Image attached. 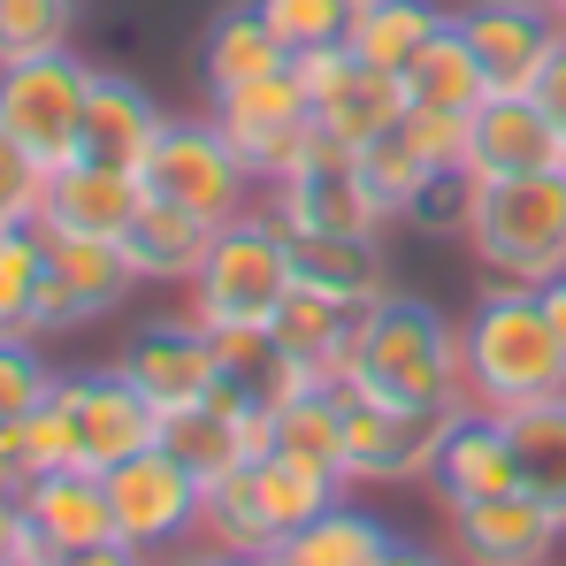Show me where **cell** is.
<instances>
[{"mask_svg":"<svg viewBox=\"0 0 566 566\" xmlns=\"http://www.w3.org/2000/svg\"><path fill=\"white\" fill-rule=\"evenodd\" d=\"M39 283H46V230H0V337H31L39 314Z\"/></svg>","mask_w":566,"mask_h":566,"instance_id":"obj_34","label":"cell"},{"mask_svg":"<svg viewBox=\"0 0 566 566\" xmlns=\"http://www.w3.org/2000/svg\"><path fill=\"white\" fill-rule=\"evenodd\" d=\"M207 245H214V222H199L191 207H169V199H154V191H146V207H138L130 230H123V253H130L138 283H169V291H185V283L199 276Z\"/></svg>","mask_w":566,"mask_h":566,"instance_id":"obj_23","label":"cell"},{"mask_svg":"<svg viewBox=\"0 0 566 566\" xmlns=\"http://www.w3.org/2000/svg\"><path fill=\"white\" fill-rule=\"evenodd\" d=\"M85 99H93V62H77L70 46L62 54H39V62H8L0 70V130L31 161L62 169V161H77Z\"/></svg>","mask_w":566,"mask_h":566,"instance_id":"obj_6","label":"cell"},{"mask_svg":"<svg viewBox=\"0 0 566 566\" xmlns=\"http://www.w3.org/2000/svg\"><path fill=\"white\" fill-rule=\"evenodd\" d=\"M291 269H298V283H314L345 306H382L390 298L382 238H291Z\"/></svg>","mask_w":566,"mask_h":566,"instance_id":"obj_25","label":"cell"},{"mask_svg":"<svg viewBox=\"0 0 566 566\" xmlns=\"http://www.w3.org/2000/svg\"><path fill=\"white\" fill-rule=\"evenodd\" d=\"M154 566H238V559H222L214 544H199V536H191V544H177V552H161Z\"/></svg>","mask_w":566,"mask_h":566,"instance_id":"obj_45","label":"cell"},{"mask_svg":"<svg viewBox=\"0 0 566 566\" xmlns=\"http://www.w3.org/2000/svg\"><path fill=\"white\" fill-rule=\"evenodd\" d=\"M398 130L413 138V154H421L429 169H468V138H474L468 107H406Z\"/></svg>","mask_w":566,"mask_h":566,"instance_id":"obj_40","label":"cell"},{"mask_svg":"<svg viewBox=\"0 0 566 566\" xmlns=\"http://www.w3.org/2000/svg\"><path fill=\"white\" fill-rule=\"evenodd\" d=\"M552 15H559V23H566V0H559V8H552Z\"/></svg>","mask_w":566,"mask_h":566,"instance_id":"obj_50","label":"cell"},{"mask_svg":"<svg viewBox=\"0 0 566 566\" xmlns=\"http://www.w3.org/2000/svg\"><path fill=\"white\" fill-rule=\"evenodd\" d=\"M23 536H31V521H23V497H15V490H0V566L23 559Z\"/></svg>","mask_w":566,"mask_h":566,"instance_id":"obj_43","label":"cell"},{"mask_svg":"<svg viewBox=\"0 0 566 566\" xmlns=\"http://www.w3.org/2000/svg\"><path fill=\"white\" fill-rule=\"evenodd\" d=\"M245 490H253V505H261V521L276 528L283 544L314 521V513H329L353 482L345 474H322V468H306V460H291V452H269V460H253L245 468Z\"/></svg>","mask_w":566,"mask_h":566,"instance_id":"obj_26","label":"cell"},{"mask_svg":"<svg viewBox=\"0 0 566 566\" xmlns=\"http://www.w3.org/2000/svg\"><path fill=\"white\" fill-rule=\"evenodd\" d=\"M46 161H31L8 130H0V230H31L39 207H46Z\"/></svg>","mask_w":566,"mask_h":566,"instance_id":"obj_41","label":"cell"},{"mask_svg":"<svg viewBox=\"0 0 566 566\" xmlns=\"http://www.w3.org/2000/svg\"><path fill=\"white\" fill-rule=\"evenodd\" d=\"M138 185L154 191V199H169V207H191V214L214 222V230L238 222V214L261 199V177L230 154V138H222L214 115H169V130H161V146L146 154Z\"/></svg>","mask_w":566,"mask_h":566,"instance_id":"obj_5","label":"cell"},{"mask_svg":"<svg viewBox=\"0 0 566 566\" xmlns=\"http://www.w3.org/2000/svg\"><path fill=\"white\" fill-rule=\"evenodd\" d=\"M468 169L482 177V185L544 177V169H566V138H559V123L536 107V93H490L482 107H474Z\"/></svg>","mask_w":566,"mask_h":566,"instance_id":"obj_16","label":"cell"},{"mask_svg":"<svg viewBox=\"0 0 566 566\" xmlns=\"http://www.w3.org/2000/svg\"><path fill=\"white\" fill-rule=\"evenodd\" d=\"M138 207H146V185H138L130 169L62 161V169L46 177V207H39V230H54V238H123Z\"/></svg>","mask_w":566,"mask_h":566,"instance_id":"obj_19","label":"cell"},{"mask_svg":"<svg viewBox=\"0 0 566 566\" xmlns=\"http://www.w3.org/2000/svg\"><path fill=\"white\" fill-rule=\"evenodd\" d=\"M291 291H298L291 230H283V214L269 199H253L238 222L214 230L199 276L185 283V314H199L207 329H238V322H269Z\"/></svg>","mask_w":566,"mask_h":566,"instance_id":"obj_3","label":"cell"},{"mask_svg":"<svg viewBox=\"0 0 566 566\" xmlns=\"http://www.w3.org/2000/svg\"><path fill=\"white\" fill-rule=\"evenodd\" d=\"M536 107L559 123V138H566V39H559V54H552V70L536 77Z\"/></svg>","mask_w":566,"mask_h":566,"instance_id":"obj_44","label":"cell"},{"mask_svg":"<svg viewBox=\"0 0 566 566\" xmlns=\"http://www.w3.org/2000/svg\"><path fill=\"white\" fill-rule=\"evenodd\" d=\"M77 15H85L77 0H0V70L62 54L77 39Z\"/></svg>","mask_w":566,"mask_h":566,"instance_id":"obj_35","label":"cell"},{"mask_svg":"<svg viewBox=\"0 0 566 566\" xmlns=\"http://www.w3.org/2000/svg\"><path fill=\"white\" fill-rule=\"evenodd\" d=\"M505 437H513V460H521V490L544 497L566 521V390L559 398H536V406H513Z\"/></svg>","mask_w":566,"mask_h":566,"instance_id":"obj_28","label":"cell"},{"mask_svg":"<svg viewBox=\"0 0 566 566\" xmlns=\"http://www.w3.org/2000/svg\"><path fill=\"white\" fill-rule=\"evenodd\" d=\"M437 497L460 505V497H497V490H521V460H513V437H505V413H482L468 406L437 452Z\"/></svg>","mask_w":566,"mask_h":566,"instance_id":"obj_21","label":"cell"},{"mask_svg":"<svg viewBox=\"0 0 566 566\" xmlns=\"http://www.w3.org/2000/svg\"><path fill=\"white\" fill-rule=\"evenodd\" d=\"M23 521L46 552H93V544H123L115 536V505H107V474L93 468H54L23 490Z\"/></svg>","mask_w":566,"mask_h":566,"instance_id":"obj_20","label":"cell"},{"mask_svg":"<svg viewBox=\"0 0 566 566\" xmlns=\"http://www.w3.org/2000/svg\"><path fill=\"white\" fill-rule=\"evenodd\" d=\"M382 566H452V559H444V544H406V536H398Z\"/></svg>","mask_w":566,"mask_h":566,"instance_id":"obj_46","label":"cell"},{"mask_svg":"<svg viewBox=\"0 0 566 566\" xmlns=\"http://www.w3.org/2000/svg\"><path fill=\"white\" fill-rule=\"evenodd\" d=\"M390 528H382L376 513H360L353 497H337L329 513H314L291 544H283V559L291 566H382L390 559Z\"/></svg>","mask_w":566,"mask_h":566,"instance_id":"obj_30","label":"cell"},{"mask_svg":"<svg viewBox=\"0 0 566 566\" xmlns=\"http://www.w3.org/2000/svg\"><path fill=\"white\" fill-rule=\"evenodd\" d=\"M437 31H444V8H437V0H360V15H353V54L376 62V70H406Z\"/></svg>","mask_w":566,"mask_h":566,"instance_id":"obj_32","label":"cell"},{"mask_svg":"<svg viewBox=\"0 0 566 566\" xmlns=\"http://www.w3.org/2000/svg\"><path fill=\"white\" fill-rule=\"evenodd\" d=\"M107 505H115V536L130 552H146V559H161V552H177V544L199 536L207 490H199V474L169 444H146L123 468H107Z\"/></svg>","mask_w":566,"mask_h":566,"instance_id":"obj_9","label":"cell"},{"mask_svg":"<svg viewBox=\"0 0 566 566\" xmlns=\"http://www.w3.org/2000/svg\"><path fill=\"white\" fill-rule=\"evenodd\" d=\"M468 406H390V398H353L345 406V482L376 490H413L437 474V452Z\"/></svg>","mask_w":566,"mask_h":566,"instance_id":"obj_7","label":"cell"},{"mask_svg":"<svg viewBox=\"0 0 566 566\" xmlns=\"http://www.w3.org/2000/svg\"><path fill=\"white\" fill-rule=\"evenodd\" d=\"M214 360H222V376L238 382L245 398H261V406H291L298 390H306V368L291 360L276 345V329L269 322H238V329H214Z\"/></svg>","mask_w":566,"mask_h":566,"instance_id":"obj_29","label":"cell"},{"mask_svg":"<svg viewBox=\"0 0 566 566\" xmlns=\"http://www.w3.org/2000/svg\"><path fill=\"white\" fill-rule=\"evenodd\" d=\"M261 15L276 23V39L298 54V46H322V39H353L360 0H261Z\"/></svg>","mask_w":566,"mask_h":566,"instance_id":"obj_39","label":"cell"},{"mask_svg":"<svg viewBox=\"0 0 566 566\" xmlns=\"http://www.w3.org/2000/svg\"><path fill=\"white\" fill-rule=\"evenodd\" d=\"M444 559L452 566H559L566 521L528 497V490H497V497H460L444 505Z\"/></svg>","mask_w":566,"mask_h":566,"instance_id":"obj_12","label":"cell"},{"mask_svg":"<svg viewBox=\"0 0 566 566\" xmlns=\"http://www.w3.org/2000/svg\"><path fill=\"white\" fill-rule=\"evenodd\" d=\"M214 123H222V138H230V154L261 177V191L291 177L306 154H314V138H322V123H314V93L291 77V62L269 70V77H253V85H238V93L214 99Z\"/></svg>","mask_w":566,"mask_h":566,"instance_id":"obj_8","label":"cell"},{"mask_svg":"<svg viewBox=\"0 0 566 566\" xmlns=\"http://www.w3.org/2000/svg\"><path fill=\"white\" fill-rule=\"evenodd\" d=\"M261 199L283 214L291 238H382L390 230V214L376 207V191L360 177V154L329 146V138H314V154L291 177H276Z\"/></svg>","mask_w":566,"mask_h":566,"instance_id":"obj_10","label":"cell"},{"mask_svg":"<svg viewBox=\"0 0 566 566\" xmlns=\"http://www.w3.org/2000/svg\"><path fill=\"white\" fill-rule=\"evenodd\" d=\"M269 329H276V345L306 368L314 382H353V360H360V329H368V306H345V298H329V291H314V283H298L291 298H283L276 314H269Z\"/></svg>","mask_w":566,"mask_h":566,"instance_id":"obj_17","label":"cell"},{"mask_svg":"<svg viewBox=\"0 0 566 566\" xmlns=\"http://www.w3.org/2000/svg\"><path fill=\"white\" fill-rule=\"evenodd\" d=\"M521 8H559V0H521Z\"/></svg>","mask_w":566,"mask_h":566,"instance_id":"obj_49","label":"cell"},{"mask_svg":"<svg viewBox=\"0 0 566 566\" xmlns=\"http://www.w3.org/2000/svg\"><path fill=\"white\" fill-rule=\"evenodd\" d=\"M291 62V46L276 39V23L261 15V0H230L214 23H207V39H199V77H207V99L238 93V85H253V77H269Z\"/></svg>","mask_w":566,"mask_h":566,"instance_id":"obj_22","label":"cell"},{"mask_svg":"<svg viewBox=\"0 0 566 566\" xmlns=\"http://www.w3.org/2000/svg\"><path fill=\"white\" fill-rule=\"evenodd\" d=\"M199 544H214L222 559H261V552H283V536L261 521V505H253V490H245V468L207 490V505H199Z\"/></svg>","mask_w":566,"mask_h":566,"instance_id":"obj_33","label":"cell"},{"mask_svg":"<svg viewBox=\"0 0 566 566\" xmlns=\"http://www.w3.org/2000/svg\"><path fill=\"white\" fill-rule=\"evenodd\" d=\"M406 107H413V93H406V77L398 70H376V62H360L337 93L314 107V123H322V138L329 146H376L382 130H398L406 123Z\"/></svg>","mask_w":566,"mask_h":566,"instance_id":"obj_24","label":"cell"},{"mask_svg":"<svg viewBox=\"0 0 566 566\" xmlns=\"http://www.w3.org/2000/svg\"><path fill=\"white\" fill-rule=\"evenodd\" d=\"M460 353H468V406L482 413H513L566 390V345L536 283L482 276L474 306L460 314Z\"/></svg>","mask_w":566,"mask_h":566,"instance_id":"obj_1","label":"cell"},{"mask_svg":"<svg viewBox=\"0 0 566 566\" xmlns=\"http://www.w3.org/2000/svg\"><path fill=\"white\" fill-rule=\"evenodd\" d=\"M345 406H353V390L306 382L291 406H276V452H291V460H306L322 474H345Z\"/></svg>","mask_w":566,"mask_h":566,"instance_id":"obj_31","label":"cell"},{"mask_svg":"<svg viewBox=\"0 0 566 566\" xmlns=\"http://www.w3.org/2000/svg\"><path fill=\"white\" fill-rule=\"evenodd\" d=\"M115 368L123 382L169 421V413H185L199 406L214 382H222V360H214V329L199 322V314H161V322H146V329H130V345L115 353Z\"/></svg>","mask_w":566,"mask_h":566,"instance_id":"obj_13","label":"cell"},{"mask_svg":"<svg viewBox=\"0 0 566 566\" xmlns=\"http://www.w3.org/2000/svg\"><path fill=\"white\" fill-rule=\"evenodd\" d=\"M238 566H291L283 552H261V559H238Z\"/></svg>","mask_w":566,"mask_h":566,"instance_id":"obj_48","label":"cell"},{"mask_svg":"<svg viewBox=\"0 0 566 566\" xmlns=\"http://www.w3.org/2000/svg\"><path fill=\"white\" fill-rule=\"evenodd\" d=\"M62 413H70V437H77V468H123L130 452L161 444V413L123 382V368H85V376H62L54 382Z\"/></svg>","mask_w":566,"mask_h":566,"instance_id":"obj_14","label":"cell"},{"mask_svg":"<svg viewBox=\"0 0 566 566\" xmlns=\"http://www.w3.org/2000/svg\"><path fill=\"white\" fill-rule=\"evenodd\" d=\"M169 115L161 99L146 93L138 77L123 70H93V99H85V138H77V161H99V169H146V154L161 146Z\"/></svg>","mask_w":566,"mask_h":566,"instance_id":"obj_18","label":"cell"},{"mask_svg":"<svg viewBox=\"0 0 566 566\" xmlns=\"http://www.w3.org/2000/svg\"><path fill=\"white\" fill-rule=\"evenodd\" d=\"M138 291V269L123 253V238H54L46 230V283H39V314L31 337H70L85 322L123 314Z\"/></svg>","mask_w":566,"mask_h":566,"instance_id":"obj_11","label":"cell"},{"mask_svg":"<svg viewBox=\"0 0 566 566\" xmlns=\"http://www.w3.org/2000/svg\"><path fill=\"white\" fill-rule=\"evenodd\" d=\"M360 177H368V191H376V207L398 222V214L413 207V191L429 185L437 169L413 154V138H406V130H382L376 146H360Z\"/></svg>","mask_w":566,"mask_h":566,"instance_id":"obj_37","label":"cell"},{"mask_svg":"<svg viewBox=\"0 0 566 566\" xmlns=\"http://www.w3.org/2000/svg\"><path fill=\"white\" fill-rule=\"evenodd\" d=\"M353 398H390V406H468V353H460V322L437 314L429 298L390 291L368 306L360 329V360H353Z\"/></svg>","mask_w":566,"mask_h":566,"instance_id":"obj_2","label":"cell"},{"mask_svg":"<svg viewBox=\"0 0 566 566\" xmlns=\"http://www.w3.org/2000/svg\"><path fill=\"white\" fill-rule=\"evenodd\" d=\"M54 382H62V368L46 360V337H0V429L31 421L54 398Z\"/></svg>","mask_w":566,"mask_h":566,"instance_id":"obj_36","label":"cell"},{"mask_svg":"<svg viewBox=\"0 0 566 566\" xmlns=\"http://www.w3.org/2000/svg\"><path fill=\"white\" fill-rule=\"evenodd\" d=\"M460 23H468L490 93H536V77L552 70V54L566 39V23L552 8H521V0H474V8H460Z\"/></svg>","mask_w":566,"mask_h":566,"instance_id":"obj_15","label":"cell"},{"mask_svg":"<svg viewBox=\"0 0 566 566\" xmlns=\"http://www.w3.org/2000/svg\"><path fill=\"white\" fill-rule=\"evenodd\" d=\"M468 253L482 261V276L536 283V291L559 283L566 276V169L482 185L468 222Z\"/></svg>","mask_w":566,"mask_h":566,"instance_id":"obj_4","label":"cell"},{"mask_svg":"<svg viewBox=\"0 0 566 566\" xmlns=\"http://www.w3.org/2000/svg\"><path fill=\"white\" fill-rule=\"evenodd\" d=\"M406 77V93H413V107H482L490 99V85H482V62H474V39L460 15H444V31L398 70Z\"/></svg>","mask_w":566,"mask_h":566,"instance_id":"obj_27","label":"cell"},{"mask_svg":"<svg viewBox=\"0 0 566 566\" xmlns=\"http://www.w3.org/2000/svg\"><path fill=\"white\" fill-rule=\"evenodd\" d=\"M353 70H360L353 39H322V46H298V54H291V77H298V85L314 93V107H322V99L337 93V85H345Z\"/></svg>","mask_w":566,"mask_h":566,"instance_id":"obj_42","label":"cell"},{"mask_svg":"<svg viewBox=\"0 0 566 566\" xmlns=\"http://www.w3.org/2000/svg\"><path fill=\"white\" fill-rule=\"evenodd\" d=\"M544 314H552V329H559V345H566V276L544 283Z\"/></svg>","mask_w":566,"mask_h":566,"instance_id":"obj_47","label":"cell"},{"mask_svg":"<svg viewBox=\"0 0 566 566\" xmlns=\"http://www.w3.org/2000/svg\"><path fill=\"white\" fill-rule=\"evenodd\" d=\"M474 199H482V177L474 169H437L429 185L413 191V207L398 214V222H413V230H444V238H468V222H474Z\"/></svg>","mask_w":566,"mask_h":566,"instance_id":"obj_38","label":"cell"}]
</instances>
